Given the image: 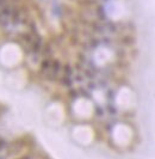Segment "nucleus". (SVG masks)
Returning <instances> with one entry per match:
<instances>
[{"mask_svg": "<svg viewBox=\"0 0 155 159\" xmlns=\"http://www.w3.org/2000/svg\"><path fill=\"white\" fill-rule=\"evenodd\" d=\"M49 67H50V62H49L48 60H47V61H44V62L42 63V70L43 71H44V70H48Z\"/></svg>", "mask_w": 155, "mask_h": 159, "instance_id": "obj_1", "label": "nucleus"}, {"mask_svg": "<svg viewBox=\"0 0 155 159\" xmlns=\"http://www.w3.org/2000/svg\"><path fill=\"white\" fill-rule=\"evenodd\" d=\"M4 146H5V141H4V140H1V139H0V150H1V148H2V147H4Z\"/></svg>", "mask_w": 155, "mask_h": 159, "instance_id": "obj_2", "label": "nucleus"}, {"mask_svg": "<svg viewBox=\"0 0 155 159\" xmlns=\"http://www.w3.org/2000/svg\"><path fill=\"white\" fill-rule=\"evenodd\" d=\"M18 159H31V157L30 156H23V157H20V158Z\"/></svg>", "mask_w": 155, "mask_h": 159, "instance_id": "obj_3", "label": "nucleus"}]
</instances>
